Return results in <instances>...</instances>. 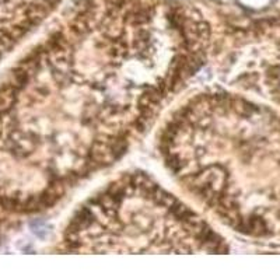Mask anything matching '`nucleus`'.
Wrapping results in <instances>:
<instances>
[{
	"instance_id": "nucleus-1",
	"label": "nucleus",
	"mask_w": 280,
	"mask_h": 280,
	"mask_svg": "<svg viewBox=\"0 0 280 280\" xmlns=\"http://www.w3.org/2000/svg\"><path fill=\"white\" fill-rule=\"evenodd\" d=\"M17 93H19V90L10 83L0 90V116L13 108V105L16 104V100H17Z\"/></svg>"
},
{
	"instance_id": "nucleus-2",
	"label": "nucleus",
	"mask_w": 280,
	"mask_h": 280,
	"mask_svg": "<svg viewBox=\"0 0 280 280\" xmlns=\"http://www.w3.org/2000/svg\"><path fill=\"white\" fill-rule=\"evenodd\" d=\"M17 41L13 38L7 28H0V49L10 51Z\"/></svg>"
}]
</instances>
